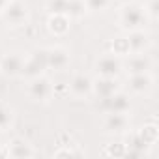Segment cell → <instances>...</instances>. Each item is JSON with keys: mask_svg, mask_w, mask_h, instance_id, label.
<instances>
[{"mask_svg": "<svg viewBox=\"0 0 159 159\" xmlns=\"http://www.w3.org/2000/svg\"><path fill=\"white\" fill-rule=\"evenodd\" d=\"M96 71L99 77H114L118 79L124 71V62L120 56L112 54V52H107L103 56H99L96 60Z\"/></svg>", "mask_w": 159, "mask_h": 159, "instance_id": "5", "label": "cell"}, {"mask_svg": "<svg viewBox=\"0 0 159 159\" xmlns=\"http://www.w3.org/2000/svg\"><path fill=\"white\" fill-rule=\"evenodd\" d=\"M133 56H129V60L124 64V69H127L129 75L133 73H146L152 69V58L144 52H131Z\"/></svg>", "mask_w": 159, "mask_h": 159, "instance_id": "15", "label": "cell"}, {"mask_svg": "<svg viewBox=\"0 0 159 159\" xmlns=\"http://www.w3.org/2000/svg\"><path fill=\"white\" fill-rule=\"evenodd\" d=\"M148 15L144 11V6L140 2H127L118 11V25L124 32L139 30L148 25Z\"/></svg>", "mask_w": 159, "mask_h": 159, "instance_id": "1", "label": "cell"}, {"mask_svg": "<svg viewBox=\"0 0 159 159\" xmlns=\"http://www.w3.org/2000/svg\"><path fill=\"white\" fill-rule=\"evenodd\" d=\"M11 124H13V111L4 107V105H0V131L10 129Z\"/></svg>", "mask_w": 159, "mask_h": 159, "instance_id": "21", "label": "cell"}, {"mask_svg": "<svg viewBox=\"0 0 159 159\" xmlns=\"http://www.w3.org/2000/svg\"><path fill=\"white\" fill-rule=\"evenodd\" d=\"M25 64V56L19 52H8L2 56L0 60V71H2L6 77H19L21 69Z\"/></svg>", "mask_w": 159, "mask_h": 159, "instance_id": "12", "label": "cell"}, {"mask_svg": "<svg viewBox=\"0 0 159 159\" xmlns=\"http://www.w3.org/2000/svg\"><path fill=\"white\" fill-rule=\"evenodd\" d=\"M88 13L84 0H67V8H66V15L69 19H83Z\"/></svg>", "mask_w": 159, "mask_h": 159, "instance_id": "18", "label": "cell"}, {"mask_svg": "<svg viewBox=\"0 0 159 159\" xmlns=\"http://www.w3.org/2000/svg\"><path fill=\"white\" fill-rule=\"evenodd\" d=\"M0 157H8V148H4L0 144Z\"/></svg>", "mask_w": 159, "mask_h": 159, "instance_id": "27", "label": "cell"}, {"mask_svg": "<svg viewBox=\"0 0 159 159\" xmlns=\"http://www.w3.org/2000/svg\"><path fill=\"white\" fill-rule=\"evenodd\" d=\"M142 6H144V11L150 21H155L159 17V0H146V4H142Z\"/></svg>", "mask_w": 159, "mask_h": 159, "instance_id": "24", "label": "cell"}, {"mask_svg": "<svg viewBox=\"0 0 159 159\" xmlns=\"http://www.w3.org/2000/svg\"><path fill=\"white\" fill-rule=\"evenodd\" d=\"M111 52L120 56V58H125L131 54V49H129V41H127V36H120L116 39H112L111 43Z\"/></svg>", "mask_w": 159, "mask_h": 159, "instance_id": "20", "label": "cell"}, {"mask_svg": "<svg viewBox=\"0 0 159 159\" xmlns=\"http://www.w3.org/2000/svg\"><path fill=\"white\" fill-rule=\"evenodd\" d=\"M47 66L54 71H64L69 66V51L66 47H49L47 49Z\"/></svg>", "mask_w": 159, "mask_h": 159, "instance_id": "13", "label": "cell"}, {"mask_svg": "<svg viewBox=\"0 0 159 159\" xmlns=\"http://www.w3.org/2000/svg\"><path fill=\"white\" fill-rule=\"evenodd\" d=\"M139 135L148 146H155L157 140H159V127L155 124H146L139 129Z\"/></svg>", "mask_w": 159, "mask_h": 159, "instance_id": "19", "label": "cell"}, {"mask_svg": "<svg viewBox=\"0 0 159 159\" xmlns=\"http://www.w3.org/2000/svg\"><path fill=\"white\" fill-rule=\"evenodd\" d=\"M92 83H94V79L81 73V75H75L71 79L67 90L71 92V96H75L79 99H88L92 96Z\"/></svg>", "mask_w": 159, "mask_h": 159, "instance_id": "11", "label": "cell"}, {"mask_svg": "<svg viewBox=\"0 0 159 159\" xmlns=\"http://www.w3.org/2000/svg\"><path fill=\"white\" fill-rule=\"evenodd\" d=\"M69 26H71V19L66 13H54L49 15L47 19V28L52 36H66L69 32Z\"/></svg>", "mask_w": 159, "mask_h": 159, "instance_id": "16", "label": "cell"}, {"mask_svg": "<svg viewBox=\"0 0 159 159\" xmlns=\"http://www.w3.org/2000/svg\"><path fill=\"white\" fill-rule=\"evenodd\" d=\"M66 8H67V0H47V4H45V10L49 15L66 13Z\"/></svg>", "mask_w": 159, "mask_h": 159, "instance_id": "22", "label": "cell"}, {"mask_svg": "<svg viewBox=\"0 0 159 159\" xmlns=\"http://www.w3.org/2000/svg\"><path fill=\"white\" fill-rule=\"evenodd\" d=\"M152 86H153V77L150 75V71H146V73H133L127 79V90H129V94H135V96L148 94L152 90Z\"/></svg>", "mask_w": 159, "mask_h": 159, "instance_id": "9", "label": "cell"}, {"mask_svg": "<svg viewBox=\"0 0 159 159\" xmlns=\"http://www.w3.org/2000/svg\"><path fill=\"white\" fill-rule=\"evenodd\" d=\"M127 41H129L131 52H146L152 45V36L144 28H139V30L127 32Z\"/></svg>", "mask_w": 159, "mask_h": 159, "instance_id": "14", "label": "cell"}, {"mask_svg": "<svg viewBox=\"0 0 159 159\" xmlns=\"http://www.w3.org/2000/svg\"><path fill=\"white\" fill-rule=\"evenodd\" d=\"M34 155V148L32 144H28V140L15 137L10 144H8V157H15V159H26Z\"/></svg>", "mask_w": 159, "mask_h": 159, "instance_id": "17", "label": "cell"}, {"mask_svg": "<svg viewBox=\"0 0 159 159\" xmlns=\"http://www.w3.org/2000/svg\"><path fill=\"white\" fill-rule=\"evenodd\" d=\"M109 157H124L125 155V144L124 142H116V144H109L103 152Z\"/></svg>", "mask_w": 159, "mask_h": 159, "instance_id": "25", "label": "cell"}, {"mask_svg": "<svg viewBox=\"0 0 159 159\" xmlns=\"http://www.w3.org/2000/svg\"><path fill=\"white\" fill-rule=\"evenodd\" d=\"M52 90H54V84L45 75H39V77L28 81V96H30V99H34L38 103H47L54 96Z\"/></svg>", "mask_w": 159, "mask_h": 159, "instance_id": "4", "label": "cell"}, {"mask_svg": "<svg viewBox=\"0 0 159 159\" xmlns=\"http://www.w3.org/2000/svg\"><path fill=\"white\" fill-rule=\"evenodd\" d=\"M84 4H86L88 13H101L109 8L111 0H84Z\"/></svg>", "mask_w": 159, "mask_h": 159, "instance_id": "23", "label": "cell"}, {"mask_svg": "<svg viewBox=\"0 0 159 159\" xmlns=\"http://www.w3.org/2000/svg\"><path fill=\"white\" fill-rule=\"evenodd\" d=\"M77 155H83L81 150H75V148H60L58 152H54V157H77Z\"/></svg>", "mask_w": 159, "mask_h": 159, "instance_id": "26", "label": "cell"}, {"mask_svg": "<svg viewBox=\"0 0 159 159\" xmlns=\"http://www.w3.org/2000/svg\"><path fill=\"white\" fill-rule=\"evenodd\" d=\"M8 2H10V0H0V13L4 11V8L8 6Z\"/></svg>", "mask_w": 159, "mask_h": 159, "instance_id": "28", "label": "cell"}, {"mask_svg": "<svg viewBox=\"0 0 159 159\" xmlns=\"http://www.w3.org/2000/svg\"><path fill=\"white\" fill-rule=\"evenodd\" d=\"M45 69H49V66H47V49H45V47H38V49H34V51L30 52V56L25 60L19 77L30 81V79H36V77L43 75Z\"/></svg>", "mask_w": 159, "mask_h": 159, "instance_id": "2", "label": "cell"}, {"mask_svg": "<svg viewBox=\"0 0 159 159\" xmlns=\"http://www.w3.org/2000/svg\"><path fill=\"white\" fill-rule=\"evenodd\" d=\"M118 90H122V84L114 77H98L92 83V96H98L99 99H105V98L116 94Z\"/></svg>", "mask_w": 159, "mask_h": 159, "instance_id": "8", "label": "cell"}, {"mask_svg": "<svg viewBox=\"0 0 159 159\" xmlns=\"http://www.w3.org/2000/svg\"><path fill=\"white\" fill-rule=\"evenodd\" d=\"M125 155H131V157H144L150 153V148L139 135V131H127L125 133Z\"/></svg>", "mask_w": 159, "mask_h": 159, "instance_id": "10", "label": "cell"}, {"mask_svg": "<svg viewBox=\"0 0 159 159\" xmlns=\"http://www.w3.org/2000/svg\"><path fill=\"white\" fill-rule=\"evenodd\" d=\"M103 129L109 135H125L129 131V116L125 112H107Z\"/></svg>", "mask_w": 159, "mask_h": 159, "instance_id": "7", "label": "cell"}, {"mask_svg": "<svg viewBox=\"0 0 159 159\" xmlns=\"http://www.w3.org/2000/svg\"><path fill=\"white\" fill-rule=\"evenodd\" d=\"M99 105L105 112H129L131 111V99H129V94L118 90L116 94L105 98V99H99Z\"/></svg>", "mask_w": 159, "mask_h": 159, "instance_id": "6", "label": "cell"}, {"mask_svg": "<svg viewBox=\"0 0 159 159\" xmlns=\"http://www.w3.org/2000/svg\"><path fill=\"white\" fill-rule=\"evenodd\" d=\"M0 15H2V19L6 21L8 26H23L28 23L30 11H28V6L25 2H21V0H10Z\"/></svg>", "mask_w": 159, "mask_h": 159, "instance_id": "3", "label": "cell"}]
</instances>
